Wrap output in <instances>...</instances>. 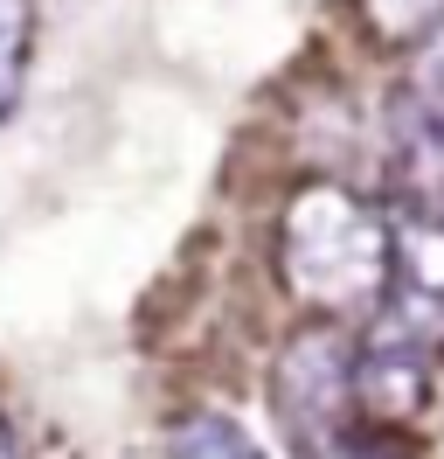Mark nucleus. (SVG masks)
<instances>
[{"label":"nucleus","instance_id":"1","mask_svg":"<svg viewBox=\"0 0 444 459\" xmlns=\"http://www.w3.org/2000/svg\"><path fill=\"white\" fill-rule=\"evenodd\" d=\"M278 272L327 314L375 307L388 286V216L340 181H305L278 223Z\"/></svg>","mask_w":444,"mask_h":459},{"label":"nucleus","instance_id":"2","mask_svg":"<svg viewBox=\"0 0 444 459\" xmlns=\"http://www.w3.org/2000/svg\"><path fill=\"white\" fill-rule=\"evenodd\" d=\"M271 418L299 459H333L354 438V342L340 327H299L271 362Z\"/></svg>","mask_w":444,"mask_h":459},{"label":"nucleus","instance_id":"3","mask_svg":"<svg viewBox=\"0 0 444 459\" xmlns=\"http://www.w3.org/2000/svg\"><path fill=\"white\" fill-rule=\"evenodd\" d=\"M431 397V348H416L410 334H396L388 320H368V334L354 342V411L361 425H403Z\"/></svg>","mask_w":444,"mask_h":459},{"label":"nucleus","instance_id":"4","mask_svg":"<svg viewBox=\"0 0 444 459\" xmlns=\"http://www.w3.org/2000/svg\"><path fill=\"white\" fill-rule=\"evenodd\" d=\"M166 459H264V453H257V438H250L236 418H222V411H194L188 425H174Z\"/></svg>","mask_w":444,"mask_h":459},{"label":"nucleus","instance_id":"5","mask_svg":"<svg viewBox=\"0 0 444 459\" xmlns=\"http://www.w3.org/2000/svg\"><path fill=\"white\" fill-rule=\"evenodd\" d=\"M28 56H35V14H28V0H0V126L21 105Z\"/></svg>","mask_w":444,"mask_h":459},{"label":"nucleus","instance_id":"6","mask_svg":"<svg viewBox=\"0 0 444 459\" xmlns=\"http://www.w3.org/2000/svg\"><path fill=\"white\" fill-rule=\"evenodd\" d=\"M361 22L375 42H423L444 22V0H361Z\"/></svg>","mask_w":444,"mask_h":459},{"label":"nucleus","instance_id":"7","mask_svg":"<svg viewBox=\"0 0 444 459\" xmlns=\"http://www.w3.org/2000/svg\"><path fill=\"white\" fill-rule=\"evenodd\" d=\"M410 105H423L431 118H444V22L416 42V70H410Z\"/></svg>","mask_w":444,"mask_h":459},{"label":"nucleus","instance_id":"8","mask_svg":"<svg viewBox=\"0 0 444 459\" xmlns=\"http://www.w3.org/2000/svg\"><path fill=\"white\" fill-rule=\"evenodd\" d=\"M0 459H7V431H0Z\"/></svg>","mask_w":444,"mask_h":459}]
</instances>
